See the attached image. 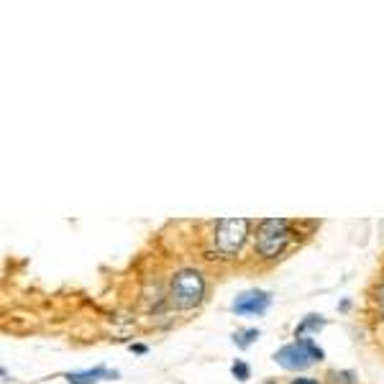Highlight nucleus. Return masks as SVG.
Here are the masks:
<instances>
[{"instance_id":"obj_1","label":"nucleus","mask_w":384,"mask_h":384,"mask_svg":"<svg viewBox=\"0 0 384 384\" xmlns=\"http://www.w3.org/2000/svg\"><path fill=\"white\" fill-rule=\"evenodd\" d=\"M205 295V279L197 274L195 269H182L177 271L170 282V300L175 308L190 310L195 308Z\"/></svg>"},{"instance_id":"obj_2","label":"nucleus","mask_w":384,"mask_h":384,"mask_svg":"<svg viewBox=\"0 0 384 384\" xmlns=\"http://www.w3.org/2000/svg\"><path fill=\"white\" fill-rule=\"evenodd\" d=\"M323 359V348L315 343L313 338H297L290 346H282L274 353V361H277L282 369H290V372H303L308 369L313 361Z\"/></svg>"},{"instance_id":"obj_3","label":"nucleus","mask_w":384,"mask_h":384,"mask_svg":"<svg viewBox=\"0 0 384 384\" xmlns=\"http://www.w3.org/2000/svg\"><path fill=\"white\" fill-rule=\"evenodd\" d=\"M290 241V221H282V218H269V221L259 223L256 233V251L261 256L271 259L282 254V249Z\"/></svg>"},{"instance_id":"obj_4","label":"nucleus","mask_w":384,"mask_h":384,"mask_svg":"<svg viewBox=\"0 0 384 384\" xmlns=\"http://www.w3.org/2000/svg\"><path fill=\"white\" fill-rule=\"evenodd\" d=\"M246 231H249V221H244V218H226V221L215 223V249H218V254L228 256V254L239 251L246 239Z\"/></svg>"},{"instance_id":"obj_5","label":"nucleus","mask_w":384,"mask_h":384,"mask_svg":"<svg viewBox=\"0 0 384 384\" xmlns=\"http://www.w3.org/2000/svg\"><path fill=\"white\" fill-rule=\"evenodd\" d=\"M271 297L264 290H246L233 300V313L239 315H261L269 308Z\"/></svg>"},{"instance_id":"obj_6","label":"nucleus","mask_w":384,"mask_h":384,"mask_svg":"<svg viewBox=\"0 0 384 384\" xmlns=\"http://www.w3.org/2000/svg\"><path fill=\"white\" fill-rule=\"evenodd\" d=\"M115 377H118L115 372H108V369L98 366V369H90V372L67 374V382L70 384H95V382H100V379H115Z\"/></svg>"},{"instance_id":"obj_7","label":"nucleus","mask_w":384,"mask_h":384,"mask_svg":"<svg viewBox=\"0 0 384 384\" xmlns=\"http://www.w3.org/2000/svg\"><path fill=\"white\" fill-rule=\"evenodd\" d=\"M323 326H326V321H323L321 315H308V318H305V321L297 326L295 336H300V338H303L308 331H318V328H323Z\"/></svg>"},{"instance_id":"obj_8","label":"nucleus","mask_w":384,"mask_h":384,"mask_svg":"<svg viewBox=\"0 0 384 384\" xmlns=\"http://www.w3.org/2000/svg\"><path fill=\"white\" fill-rule=\"evenodd\" d=\"M256 338H259V331L256 328H249V331H239V333L233 336V343L239 348H249Z\"/></svg>"},{"instance_id":"obj_9","label":"nucleus","mask_w":384,"mask_h":384,"mask_svg":"<svg viewBox=\"0 0 384 384\" xmlns=\"http://www.w3.org/2000/svg\"><path fill=\"white\" fill-rule=\"evenodd\" d=\"M328 382L331 384H356V374L353 372H328Z\"/></svg>"},{"instance_id":"obj_10","label":"nucleus","mask_w":384,"mask_h":384,"mask_svg":"<svg viewBox=\"0 0 384 384\" xmlns=\"http://www.w3.org/2000/svg\"><path fill=\"white\" fill-rule=\"evenodd\" d=\"M231 372H233V377L239 379V382H246V379H249V366H246L244 361H233Z\"/></svg>"},{"instance_id":"obj_11","label":"nucleus","mask_w":384,"mask_h":384,"mask_svg":"<svg viewBox=\"0 0 384 384\" xmlns=\"http://www.w3.org/2000/svg\"><path fill=\"white\" fill-rule=\"evenodd\" d=\"M377 303H379V310H382V315H384V282L379 284V292H377Z\"/></svg>"},{"instance_id":"obj_12","label":"nucleus","mask_w":384,"mask_h":384,"mask_svg":"<svg viewBox=\"0 0 384 384\" xmlns=\"http://www.w3.org/2000/svg\"><path fill=\"white\" fill-rule=\"evenodd\" d=\"M292 384H318V382H315V379H295Z\"/></svg>"}]
</instances>
